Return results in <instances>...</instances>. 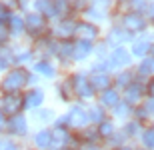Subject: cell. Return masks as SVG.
I'll use <instances>...</instances> for the list:
<instances>
[{"mask_svg": "<svg viewBox=\"0 0 154 150\" xmlns=\"http://www.w3.org/2000/svg\"><path fill=\"white\" fill-rule=\"evenodd\" d=\"M142 142L146 148H154V128H148V130H144L142 134Z\"/></svg>", "mask_w": 154, "mask_h": 150, "instance_id": "cell-21", "label": "cell"}, {"mask_svg": "<svg viewBox=\"0 0 154 150\" xmlns=\"http://www.w3.org/2000/svg\"><path fill=\"white\" fill-rule=\"evenodd\" d=\"M90 86L96 90H108L110 86V76L108 74H94L90 80Z\"/></svg>", "mask_w": 154, "mask_h": 150, "instance_id": "cell-12", "label": "cell"}, {"mask_svg": "<svg viewBox=\"0 0 154 150\" xmlns=\"http://www.w3.org/2000/svg\"><path fill=\"white\" fill-rule=\"evenodd\" d=\"M116 114H126V106H118V104H116Z\"/></svg>", "mask_w": 154, "mask_h": 150, "instance_id": "cell-30", "label": "cell"}, {"mask_svg": "<svg viewBox=\"0 0 154 150\" xmlns=\"http://www.w3.org/2000/svg\"><path fill=\"white\" fill-rule=\"evenodd\" d=\"M10 28L14 30V32H20V30L24 28L22 20H20V18H18V16H12V18H10Z\"/></svg>", "mask_w": 154, "mask_h": 150, "instance_id": "cell-25", "label": "cell"}, {"mask_svg": "<svg viewBox=\"0 0 154 150\" xmlns=\"http://www.w3.org/2000/svg\"><path fill=\"white\" fill-rule=\"evenodd\" d=\"M8 128H10L12 134H16V136H22L26 132V120H24L22 116H12L10 122H8Z\"/></svg>", "mask_w": 154, "mask_h": 150, "instance_id": "cell-8", "label": "cell"}, {"mask_svg": "<svg viewBox=\"0 0 154 150\" xmlns=\"http://www.w3.org/2000/svg\"><path fill=\"white\" fill-rule=\"evenodd\" d=\"M146 50H148V42L146 40H138L136 44L132 46V54H134V56H144Z\"/></svg>", "mask_w": 154, "mask_h": 150, "instance_id": "cell-19", "label": "cell"}, {"mask_svg": "<svg viewBox=\"0 0 154 150\" xmlns=\"http://www.w3.org/2000/svg\"><path fill=\"white\" fill-rule=\"evenodd\" d=\"M142 90L144 88L140 86V84H128V86H126V102L136 104L138 100H140V96H142Z\"/></svg>", "mask_w": 154, "mask_h": 150, "instance_id": "cell-11", "label": "cell"}, {"mask_svg": "<svg viewBox=\"0 0 154 150\" xmlns=\"http://www.w3.org/2000/svg\"><path fill=\"white\" fill-rule=\"evenodd\" d=\"M18 2H20V4H22V6H24V4H26V0H18Z\"/></svg>", "mask_w": 154, "mask_h": 150, "instance_id": "cell-34", "label": "cell"}, {"mask_svg": "<svg viewBox=\"0 0 154 150\" xmlns=\"http://www.w3.org/2000/svg\"><path fill=\"white\" fill-rule=\"evenodd\" d=\"M26 28H28L32 34L42 32V30H44V18H42V14H30V16L26 18Z\"/></svg>", "mask_w": 154, "mask_h": 150, "instance_id": "cell-6", "label": "cell"}, {"mask_svg": "<svg viewBox=\"0 0 154 150\" xmlns=\"http://www.w3.org/2000/svg\"><path fill=\"white\" fill-rule=\"evenodd\" d=\"M36 8L46 16H54L56 8H54V0H36Z\"/></svg>", "mask_w": 154, "mask_h": 150, "instance_id": "cell-13", "label": "cell"}, {"mask_svg": "<svg viewBox=\"0 0 154 150\" xmlns=\"http://www.w3.org/2000/svg\"><path fill=\"white\" fill-rule=\"evenodd\" d=\"M124 26L128 30H142L146 26V22H144V18L140 14H128L124 18Z\"/></svg>", "mask_w": 154, "mask_h": 150, "instance_id": "cell-9", "label": "cell"}, {"mask_svg": "<svg viewBox=\"0 0 154 150\" xmlns=\"http://www.w3.org/2000/svg\"><path fill=\"white\" fill-rule=\"evenodd\" d=\"M112 132H114L112 122H108V120H102V122H100V126H98V134H100V136L108 138V136H112Z\"/></svg>", "mask_w": 154, "mask_h": 150, "instance_id": "cell-18", "label": "cell"}, {"mask_svg": "<svg viewBox=\"0 0 154 150\" xmlns=\"http://www.w3.org/2000/svg\"><path fill=\"white\" fill-rule=\"evenodd\" d=\"M146 110H148V112H154V100H148V104H146Z\"/></svg>", "mask_w": 154, "mask_h": 150, "instance_id": "cell-32", "label": "cell"}, {"mask_svg": "<svg viewBox=\"0 0 154 150\" xmlns=\"http://www.w3.org/2000/svg\"><path fill=\"white\" fill-rule=\"evenodd\" d=\"M2 124H4V120H2V112H0V128H2Z\"/></svg>", "mask_w": 154, "mask_h": 150, "instance_id": "cell-33", "label": "cell"}, {"mask_svg": "<svg viewBox=\"0 0 154 150\" xmlns=\"http://www.w3.org/2000/svg\"><path fill=\"white\" fill-rule=\"evenodd\" d=\"M88 52H90V42L80 40L78 44L72 48V56H74L76 60H82V58H86V54H88Z\"/></svg>", "mask_w": 154, "mask_h": 150, "instance_id": "cell-14", "label": "cell"}, {"mask_svg": "<svg viewBox=\"0 0 154 150\" xmlns=\"http://www.w3.org/2000/svg\"><path fill=\"white\" fill-rule=\"evenodd\" d=\"M130 62V56H128V52L118 48L116 52H112V56H110V68H120V66H126V64Z\"/></svg>", "mask_w": 154, "mask_h": 150, "instance_id": "cell-5", "label": "cell"}, {"mask_svg": "<svg viewBox=\"0 0 154 150\" xmlns=\"http://www.w3.org/2000/svg\"><path fill=\"white\" fill-rule=\"evenodd\" d=\"M6 36H8V28H6V24L0 22V42L6 40Z\"/></svg>", "mask_w": 154, "mask_h": 150, "instance_id": "cell-29", "label": "cell"}, {"mask_svg": "<svg viewBox=\"0 0 154 150\" xmlns=\"http://www.w3.org/2000/svg\"><path fill=\"white\" fill-rule=\"evenodd\" d=\"M42 100H44V94L40 92V90H32V92L26 94V98L22 100V106H26V108H36V106H40L42 104Z\"/></svg>", "mask_w": 154, "mask_h": 150, "instance_id": "cell-10", "label": "cell"}, {"mask_svg": "<svg viewBox=\"0 0 154 150\" xmlns=\"http://www.w3.org/2000/svg\"><path fill=\"white\" fill-rule=\"evenodd\" d=\"M0 150H18V146L8 138H0Z\"/></svg>", "mask_w": 154, "mask_h": 150, "instance_id": "cell-26", "label": "cell"}, {"mask_svg": "<svg viewBox=\"0 0 154 150\" xmlns=\"http://www.w3.org/2000/svg\"><path fill=\"white\" fill-rule=\"evenodd\" d=\"M22 108V98L18 94H6V98L2 100V112L10 116H16V112Z\"/></svg>", "mask_w": 154, "mask_h": 150, "instance_id": "cell-4", "label": "cell"}, {"mask_svg": "<svg viewBox=\"0 0 154 150\" xmlns=\"http://www.w3.org/2000/svg\"><path fill=\"white\" fill-rule=\"evenodd\" d=\"M148 94L154 98V80H150V84H148Z\"/></svg>", "mask_w": 154, "mask_h": 150, "instance_id": "cell-31", "label": "cell"}, {"mask_svg": "<svg viewBox=\"0 0 154 150\" xmlns=\"http://www.w3.org/2000/svg\"><path fill=\"white\" fill-rule=\"evenodd\" d=\"M152 54H154V46H152Z\"/></svg>", "mask_w": 154, "mask_h": 150, "instance_id": "cell-36", "label": "cell"}, {"mask_svg": "<svg viewBox=\"0 0 154 150\" xmlns=\"http://www.w3.org/2000/svg\"><path fill=\"white\" fill-rule=\"evenodd\" d=\"M154 72V58H146L142 64H140V74H152Z\"/></svg>", "mask_w": 154, "mask_h": 150, "instance_id": "cell-22", "label": "cell"}, {"mask_svg": "<svg viewBox=\"0 0 154 150\" xmlns=\"http://www.w3.org/2000/svg\"><path fill=\"white\" fill-rule=\"evenodd\" d=\"M90 118H92V120H96V122H102V110L94 106V108L90 110Z\"/></svg>", "mask_w": 154, "mask_h": 150, "instance_id": "cell-28", "label": "cell"}, {"mask_svg": "<svg viewBox=\"0 0 154 150\" xmlns=\"http://www.w3.org/2000/svg\"><path fill=\"white\" fill-rule=\"evenodd\" d=\"M72 84H74V92L78 94V96H82V98H90L92 94H94V88L90 86V82L86 80V76L78 74L72 78Z\"/></svg>", "mask_w": 154, "mask_h": 150, "instance_id": "cell-3", "label": "cell"}, {"mask_svg": "<svg viewBox=\"0 0 154 150\" xmlns=\"http://www.w3.org/2000/svg\"><path fill=\"white\" fill-rule=\"evenodd\" d=\"M130 78L132 76L128 74V72H122V74L116 78V86L118 88H124V86H128V82H130Z\"/></svg>", "mask_w": 154, "mask_h": 150, "instance_id": "cell-24", "label": "cell"}, {"mask_svg": "<svg viewBox=\"0 0 154 150\" xmlns=\"http://www.w3.org/2000/svg\"><path fill=\"white\" fill-rule=\"evenodd\" d=\"M102 104H106V106H116V104H118V92L112 90V88L104 90L102 92Z\"/></svg>", "mask_w": 154, "mask_h": 150, "instance_id": "cell-16", "label": "cell"}, {"mask_svg": "<svg viewBox=\"0 0 154 150\" xmlns=\"http://www.w3.org/2000/svg\"><path fill=\"white\" fill-rule=\"evenodd\" d=\"M36 70H38L40 74H44V76H54V68H52L48 62H38L36 64Z\"/></svg>", "mask_w": 154, "mask_h": 150, "instance_id": "cell-23", "label": "cell"}, {"mask_svg": "<svg viewBox=\"0 0 154 150\" xmlns=\"http://www.w3.org/2000/svg\"><path fill=\"white\" fill-rule=\"evenodd\" d=\"M122 40H126L124 32H120V30H112L110 32V42H122Z\"/></svg>", "mask_w": 154, "mask_h": 150, "instance_id": "cell-27", "label": "cell"}, {"mask_svg": "<svg viewBox=\"0 0 154 150\" xmlns=\"http://www.w3.org/2000/svg\"><path fill=\"white\" fill-rule=\"evenodd\" d=\"M66 120H68L70 124H74V126H84V124L90 120V118H88V114H86L82 108H72Z\"/></svg>", "mask_w": 154, "mask_h": 150, "instance_id": "cell-7", "label": "cell"}, {"mask_svg": "<svg viewBox=\"0 0 154 150\" xmlns=\"http://www.w3.org/2000/svg\"><path fill=\"white\" fill-rule=\"evenodd\" d=\"M120 150H130V148H120Z\"/></svg>", "mask_w": 154, "mask_h": 150, "instance_id": "cell-35", "label": "cell"}, {"mask_svg": "<svg viewBox=\"0 0 154 150\" xmlns=\"http://www.w3.org/2000/svg\"><path fill=\"white\" fill-rule=\"evenodd\" d=\"M34 144L38 146V148H48V146L52 144V134L48 132V130H42V132H38L34 136Z\"/></svg>", "mask_w": 154, "mask_h": 150, "instance_id": "cell-15", "label": "cell"}, {"mask_svg": "<svg viewBox=\"0 0 154 150\" xmlns=\"http://www.w3.org/2000/svg\"><path fill=\"white\" fill-rule=\"evenodd\" d=\"M66 140H68V134L62 132V130H56V132H54V136H52V144L50 146H56V148H58V146H62Z\"/></svg>", "mask_w": 154, "mask_h": 150, "instance_id": "cell-20", "label": "cell"}, {"mask_svg": "<svg viewBox=\"0 0 154 150\" xmlns=\"http://www.w3.org/2000/svg\"><path fill=\"white\" fill-rule=\"evenodd\" d=\"M56 34L62 38H68L70 34H74V24L72 22H60V26L56 28Z\"/></svg>", "mask_w": 154, "mask_h": 150, "instance_id": "cell-17", "label": "cell"}, {"mask_svg": "<svg viewBox=\"0 0 154 150\" xmlns=\"http://www.w3.org/2000/svg\"><path fill=\"white\" fill-rule=\"evenodd\" d=\"M74 34L78 36L80 40H84V42H90L94 40L98 36V28L94 26V24H88V22H80L74 26Z\"/></svg>", "mask_w": 154, "mask_h": 150, "instance_id": "cell-2", "label": "cell"}, {"mask_svg": "<svg viewBox=\"0 0 154 150\" xmlns=\"http://www.w3.org/2000/svg\"><path fill=\"white\" fill-rule=\"evenodd\" d=\"M26 80H28L26 70L14 68V70H10V72L4 76V80H2V90H4V92H8V94H16L18 90L26 84Z\"/></svg>", "mask_w": 154, "mask_h": 150, "instance_id": "cell-1", "label": "cell"}]
</instances>
